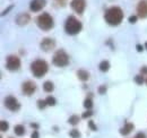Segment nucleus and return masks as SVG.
<instances>
[{"label": "nucleus", "mask_w": 147, "mask_h": 138, "mask_svg": "<svg viewBox=\"0 0 147 138\" xmlns=\"http://www.w3.org/2000/svg\"><path fill=\"white\" fill-rule=\"evenodd\" d=\"M104 18H105V22L109 25H111V26H117L123 19V12H122V9L120 7L113 6V7H110L105 12Z\"/></svg>", "instance_id": "f257e3e1"}, {"label": "nucleus", "mask_w": 147, "mask_h": 138, "mask_svg": "<svg viewBox=\"0 0 147 138\" xmlns=\"http://www.w3.org/2000/svg\"><path fill=\"white\" fill-rule=\"evenodd\" d=\"M83 28L82 23L75 17V16H69L66 19L65 23V31L66 33L69 35H76L78 34Z\"/></svg>", "instance_id": "f03ea898"}, {"label": "nucleus", "mask_w": 147, "mask_h": 138, "mask_svg": "<svg viewBox=\"0 0 147 138\" xmlns=\"http://www.w3.org/2000/svg\"><path fill=\"white\" fill-rule=\"evenodd\" d=\"M48 69H49L48 64L44 60H41V59H37L35 61H33L32 65H31V70H32L33 75L36 78L43 77L48 72Z\"/></svg>", "instance_id": "7ed1b4c3"}, {"label": "nucleus", "mask_w": 147, "mask_h": 138, "mask_svg": "<svg viewBox=\"0 0 147 138\" xmlns=\"http://www.w3.org/2000/svg\"><path fill=\"white\" fill-rule=\"evenodd\" d=\"M36 24L42 31H50L53 27V18L48 13H42L37 16Z\"/></svg>", "instance_id": "20e7f679"}, {"label": "nucleus", "mask_w": 147, "mask_h": 138, "mask_svg": "<svg viewBox=\"0 0 147 138\" xmlns=\"http://www.w3.org/2000/svg\"><path fill=\"white\" fill-rule=\"evenodd\" d=\"M52 62L57 67H65L69 64V57L65 50H58L55 51L52 58Z\"/></svg>", "instance_id": "39448f33"}, {"label": "nucleus", "mask_w": 147, "mask_h": 138, "mask_svg": "<svg viewBox=\"0 0 147 138\" xmlns=\"http://www.w3.org/2000/svg\"><path fill=\"white\" fill-rule=\"evenodd\" d=\"M6 67L10 71H16L20 68V60L18 57L16 55H9L7 57V61H6Z\"/></svg>", "instance_id": "423d86ee"}, {"label": "nucleus", "mask_w": 147, "mask_h": 138, "mask_svg": "<svg viewBox=\"0 0 147 138\" xmlns=\"http://www.w3.org/2000/svg\"><path fill=\"white\" fill-rule=\"evenodd\" d=\"M22 91H23V94H25L27 96H31L36 91V85H35L34 82H31V80L24 82L23 85H22Z\"/></svg>", "instance_id": "0eeeda50"}, {"label": "nucleus", "mask_w": 147, "mask_h": 138, "mask_svg": "<svg viewBox=\"0 0 147 138\" xmlns=\"http://www.w3.org/2000/svg\"><path fill=\"white\" fill-rule=\"evenodd\" d=\"M70 7L77 14L82 15L85 10V7H86V0H71Z\"/></svg>", "instance_id": "6e6552de"}, {"label": "nucleus", "mask_w": 147, "mask_h": 138, "mask_svg": "<svg viewBox=\"0 0 147 138\" xmlns=\"http://www.w3.org/2000/svg\"><path fill=\"white\" fill-rule=\"evenodd\" d=\"M5 105H6V108H7L8 110H10V111H17L19 108H20L17 99L14 97V96H7V97L5 99Z\"/></svg>", "instance_id": "1a4fd4ad"}, {"label": "nucleus", "mask_w": 147, "mask_h": 138, "mask_svg": "<svg viewBox=\"0 0 147 138\" xmlns=\"http://www.w3.org/2000/svg\"><path fill=\"white\" fill-rule=\"evenodd\" d=\"M40 47H41V49H42L43 51L49 52V51H51L55 47V41L53 39H51V37H45V39H43L42 42L40 43Z\"/></svg>", "instance_id": "9d476101"}, {"label": "nucleus", "mask_w": 147, "mask_h": 138, "mask_svg": "<svg viewBox=\"0 0 147 138\" xmlns=\"http://www.w3.org/2000/svg\"><path fill=\"white\" fill-rule=\"evenodd\" d=\"M45 5H47L45 0H32L30 2V9L32 12H40L45 7Z\"/></svg>", "instance_id": "9b49d317"}, {"label": "nucleus", "mask_w": 147, "mask_h": 138, "mask_svg": "<svg viewBox=\"0 0 147 138\" xmlns=\"http://www.w3.org/2000/svg\"><path fill=\"white\" fill-rule=\"evenodd\" d=\"M137 14L140 18L147 17V2L145 0L139 1V3L137 5Z\"/></svg>", "instance_id": "f8f14e48"}, {"label": "nucleus", "mask_w": 147, "mask_h": 138, "mask_svg": "<svg viewBox=\"0 0 147 138\" xmlns=\"http://www.w3.org/2000/svg\"><path fill=\"white\" fill-rule=\"evenodd\" d=\"M30 20H31V17H30V15H28V14H26V13L20 14V15H18L17 18H16V23L18 24L19 26H24V25L28 24V23H30Z\"/></svg>", "instance_id": "ddd939ff"}, {"label": "nucleus", "mask_w": 147, "mask_h": 138, "mask_svg": "<svg viewBox=\"0 0 147 138\" xmlns=\"http://www.w3.org/2000/svg\"><path fill=\"white\" fill-rule=\"evenodd\" d=\"M134 128H135V126H134V123H131V122H127L121 129H120V134L121 135H123V136H127L129 135L132 130H134Z\"/></svg>", "instance_id": "4468645a"}, {"label": "nucleus", "mask_w": 147, "mask_h": 138, "mask_svg": "<svg viewBox=\"0 0 147 138\" xmlns=\"http://www.w3.org/2000/svg\"><path fill=\"white\" fill-rule=\"evenodd\" d=\"M77 76H78V78H79L82 82H86V80L90 78L88 71H86V70H84V69H79V70L77 71Z\"/></svg>", "instance_id": "2eb2a0df"}, {"label": "nucleus", "mask_w": 147, "mask_h": 138, "mask_svg": "<svg viewBox=\"0 0 147 138\" xmlns=\"http://www.w3.org/2000/svg\"><path fill=\"white\" fill-rule=\"evenodd\" d=\"M98 68H100V70H101L102 72H107V71L110 69V62H109L108 60H103V61H101Z\"/></svg>", "instance_id": "dca6fc26"}, {"label": "nucleus", "mask_w": 147, "mask_h": 138, "mask_svg": "<svg viewBox=\"0 0 147 138\" xmlns=\"http://www.w3.org/2000/svg\"><path fill=\"white\" fill-rule=\"evenodd\" d=\"M53 88H55L53 83H52V82H50V80H47V82L43 84V89H44L47 93H51V92L53 91Z\"/></svg>", "instance_id": "f3484780"}, {"label": "nucleus", "mask_w": 147, "mask_h": 138, "mask_svg": "<svg viewBox=\"0 0 147 138\" xmlns=\"http://www.w3.org/2000/svg\"><path fill=\"white\" fill-rule=\"evenodd\" d=\"M14 131H15V134H16L17 136H23V135L25 134V128H24V126H22V124H17V126H15Z\"/></svg>", "instance_id": "a211bd4d"}, {"label": "nucleus", "mask_w": 147, "mask_h": 138, "mask_svg": "<svg viewBox=\"0 0 147 138\" xmlns=\"http://www.w3.org/2000/svg\"><path fill=\"white\" fill-rule=\"evenodd\" d=\"M68 122H69L70 124H73V126H76V124L79 122V117H78L77 114H73L71 117H69Z\"/></svg>", "instance_id": "6ab92c4d"}, {"label": "nucleus", "mask_w": 147, "mask_h": 138, "mask_svg": "<svg viewBox=\"0 0 147 138\" xmlns=\"http://www.w3.org/2000/svg\"><path fill=\"white\" fill-rule=\"evenodd\" d=\"M84 106H85V109H87V110H91V109L93 108L92 99H90V97L85 99V101H84Z\"/></svg>", "instance_id": "aec40b11"}, {"label": "nucleus", "mask_w": 147, "mask_h": 138, "mask_svg": "<svg viewBox=\"0 0 147 138\" xmlns=\"http://www.w3.org/2000/svg\"><path fill=\"white\" fill-rule=\"evenodd\" d=\"M0 129H1V131H7L9 129V123L6 120H2L0 122Z\"/></svg>", "instance_id": "412c9836"}, {"label": "nucleus", "mask_w": 147, "mask_h": 138, "mask_svg": "<svg viewBox=\"0 0 147 138\" xmlns=\"http://www.w3.org/2000/svg\"><path fill=\"white\" fill-rule=\"evenodd\" d=\"M45 102H47L48 105H51V106L55 105V103H57V101H55V99L53 96H48V97L45 99Z\"/></svg>", "instance_id": "4be33fe9"}, {"label": "nucleus", "mask_w": 147, "mask_h": 138, "mask_svg": "<svg viewBox=\"0 0 147 138\" xmlns=\"http://www.w3.org/2000/svg\"><path fill=\"white\" fill-rule=\"evenodd\" d=\"M69 135H70L71 138H80V133L77 129H71L70 133H69Z\"/></svg>", "instance_id": "5701e85b"}, {"label": "nucleus", "mask_w": 147, "mask_h": 138, "mask_svg": "<svg viewBox=\"0 0 147 138\" xmlns=\"http://www.w3.org/2000/svg\"><path fill=\"white\" fill-rule=\"evenodd\" d=\"M47 105H48V104L45 102V100H37V108H38L40 110H43Z\"/></svg>", "instance_id": "b1692460"}, {"label": "nucleus", "mask_w": 147, "mask_h": 138, "mask_svg": "<svg viewBox=\"0 0 147 138\" xmlns=\"http://www.w3.org/2000/svg\"><path fill=\"white\" fill-rule=\"evenodd\" d=\"M135 82H136V84L142 85V84L144 83V77H143V75H137V76L135 77Z\"/></svg>", "instance_id": "393cba45"}, {"label": "nucleus", "mask_w": 147, "mask_h": 138, "mask_svg": "<svg viewBox=\"0 0 147 138\" xmlns=\"http://www.w3.org/2000/svg\"><path fill=\"white\" fill-rule=\"evenodd\" d=\"M92 116H93V111L87 110V111H85V112L82 114V118H83V119H87V118H90V117H92Z\"/></svg>", "instance_id": "a878e982"}, {"label": "nucleus", "mask_w": 147, "mask_h": 138, "mask_svg": "<svg viewBox=\"0 0 147 138\" xmlns=\"http://www.w3.org/2000/svg\"><path fill=\"white\" fill-rule=\"evenodd\" d=\"M88 126H90L91 130H93V131H96V130H97V127L95 126V123H94V121H93V120L88 121Z\"/></svg>", "instance_id": "bb28decb"}, {"label": "nucleus", "mask_w": 147, "mask_h": 138, "mask_svg": "<svg viewBox=\"0 0 147 138\" xmlns=\"http://www.w3.org/2000/svg\"><path fill=\"white\" fill-rule=\"evenodd\" d=\"M107 92V86L105 85H101V86L98 87V93L100 94H104Z\"/></svg>", "instance_id": "cd10ccee"}, {"label": "nucleus", "mask_w": 147, "mask_h": 138, "mask_svg": "<svg viewBox=\"0 0 147 138\" xmlns=\"http://www.w3.org/2000/svg\"><path fill=\"white\" fill-rule=\"evenodd\" d=\"M136 22H137V16L132 15V16L129 17V23H130V24H135Z\"/></svg>", "instance_id": "c85d7f7f"}, {"label": "nucleus", "mask_w": 147, "mask_h": 138, "mask_svg": "<svg viewBox=\"0 0 147 138\" xmlns=\"http://www.w3.org/2000/svg\"><path fill=\"white\" fill-rule=\"evenodd\" d=\"M13 8H14V5H10V6H9V7L7 8V9H5V10H3V13H2L1 15L3 16V15H6V14H8V13H9V10H11Z\"/></svg>", "instance_id": "c756f323"}, {"label": "nucleus", "mask_w": 147, "mask_h": 138, "mask_svg": "<svg viewBox=\"0 0 147 138\" xmlns=\"http://www.w3.org/2000/svg\"><path fill=\"white\" fill-rule=\"evenodd\" d=\"M31 138H40L38 131H37V130H34V131L32 133V135H31Z\"/></svg>", "instance_id": "7c9ffc66"}, {"label": "nucleus", "mask_w": 147, "mask_h": 138, "mask_svg": "<svg viewBox=\"0 0 147 138\" xmlns=\"http://www.w3.org/2000/svg\"><path fill=\"white\" fill-rule=\"evenodd\" d=\"M140 72H142V75H147V66H143L140 68Z\"/></svg>", "instance_id": "2f4dec72"}, {"label": "nucleus", "mask_w": 147, "mask_h": 138, "mask_svg": "<svg viewBox=\"0 0 147 138\" xmlns=\"http://www.w3.org/2000/svg\"><path fill=\"white\" fill-rule=\"evenodd\" d=\"M135 138H146V135H145L144 133L140 131V133H138V134L135 136Z\"/></svg>", "instance_id": "473e14b6"}, {"label": "nucleus", "mask_w": 147, "mask_h": 138, "mask_svg": "<svg viewBox=\"0 0 147 138\" xmlns=\"http://www.w3.org/2000/svg\"><path fill=\"white\" fill-rule=\"evenodd\" d=\"M136 48H137V51L138 52H140V51H143V50H144V47H143V45H140V44H137V47H136Z\"/></svg>", "instance_id": "72a5a7b5"}, {"label": "nucleus", "mask_w": 147, "mask_h": 138, "mask_svg": "<svg viewBox=\"0 0 147 138\" xmlns=\"http://www.w3.org/2000/svg\"><path fill=\"white\" fill-rule=\"evenodd\" d=\"M31 127L32 128H38V126H37L36 123H31Z\"/></svg>", "instance_id": "f704fd0d"}, {"label": "nucleus", "mask_w": 147, "mask_h": 138, "mask_svg": "<svg viewBox=\"0 0 147 138\" xmlns=\"http://www.w3.org/2000/svg\"><path fill=\"white\" fill-rule=\"evenodd\" d=\"M144 47H145V48H146V49H147V42H146V43H145V45H144Z\"/></svg>", "instance_id": "c9c22d12"}, {"label": "nucleus", "mask_w": 147, "mask_h": 138, "mask_svg": "<svg viewBox=\"0 0 147 138\" xmlns=\"http://www.w3.org/2000/svg\"><path fill=\"white\" fill-rule=\"evenodd\" d=\"M57 1H63V0H57Z\"/></svg>", "instance_id": "e433bc0d"}, {"label": "nucleus", "mask_w": 147, "mask_h": 138, "mask_svg": "<svg viewBox=\"0 0 147 138\" xmlns=\"http://www.w3.org/2000/svg\"><path fill=\"white\" fill-rule=\"evenodd\" d=\"M145 82H146V84H147V78H146V79H145Z\"/></svg>", "instance_id": "4c0bfd02"}]
</instances>
